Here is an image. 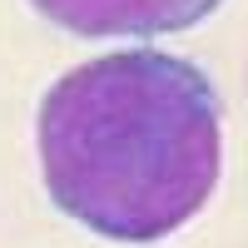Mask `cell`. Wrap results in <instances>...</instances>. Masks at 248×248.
Masks as SVG:
<instances>
[{
	"label": "cell",
	"instance_id": "cell-1",
	"mask_svg": "<svg viewBox=\"0 0 248 248\" xmlns=\"http://www.w3.org/2000/svg\"><path fill=\"white\" fill-rule=\"evenodd\" d=\"M218 90L194 60L119 50L55 79L35 114L45 194L114 243L184 229L218 184Z\"/></svg>",
	"mask_w": 248,
	"mask_h": 248
},
{
	"label": "cell",
	"instance_id": "cell-2",
	"mask_svg": "<svg viewBox=\"0 0 248 248\" xmlns=\"http://www.w3.org/2000/svg\"><path fill=\"white\" fill-rule=\"evenodd\" d=\"M30 5L79 40H159L209 20L223 0H30Z\"/></svg>",
	"mask_w": 248,
	"mask_h": 248
}]
</instances>
